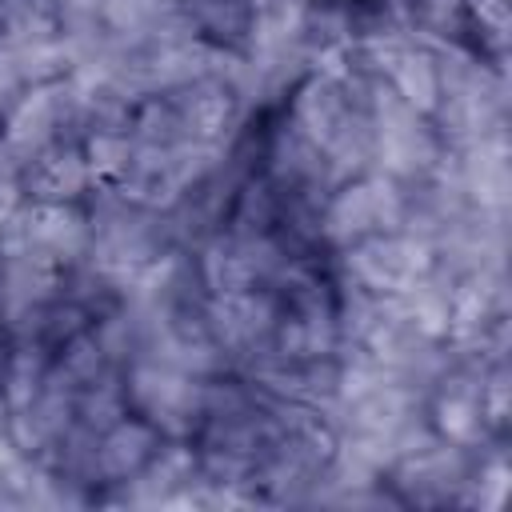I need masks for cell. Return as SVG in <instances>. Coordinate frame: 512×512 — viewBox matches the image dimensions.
Here are the masks:
<instances>
[{
	"mask_svg": "<svg viewBox=\"0 0 512 512\" xmlns=\"http://www.w3.org/2000/svg\"><path fill=\"white\" fill-rule=\"evenodd\" d=\"M148 448H152V432L144 424H116L100 448V468L108 476H128L148 456Z\"/></svg>",
	"mask_w": 512,
	"mask_h": 512,
	"instance_id": "cell-2",
	"label": "cell"
},
{
	"mask_svg": "<svg viewBox=\"0 0 512 512\" xmlns=\"http://www.w3.org/2000/svg\"><path fill=\"white\" fill-rule=\"evenodd\" d=\"M20 84H24V76H20V68H16V56L4 52V56H0V112L16 104Z\"/></svg>",
	"mask_w": 512,
	"mask_h": 512,
	"instance_id": "cell-3",
	"label": "cell"
},
{
	"mask_svg": "<svg viewBox=\"0 0 512 512\" xmlns=\"http://www.w3.org/2000/svg\"><path fill=\"white\" fill-rule=\"evenodd\" d=\"M84 180H88V168H84V160H80L76 152H48V148H44V152L28 164V184H32V192H36L40 200H52V204L76 196V192L84 188Z\"/></svg>",
	"mask_w": 512,
	"mask_h": 512,
	"instance_id": "cell-1",
	"label": "cell"
},
{
	"mask_svg": "<svg viewBox=\"0 0 512 512\" xmlns=\"http://www.w3.org/2000/svg\"><path fill=\"white\" fill-rule=\"evenodd\" d=\"M252 212H256V196L248 192V196H244V208H240V220L252 216ZM268 216H272V200H268V192H260V220H268Z\"/></svg>",
	"mask_w": 512,
	"mask_h": 512,
	"instance_id": "cell-4",
	"label": "cell"
}]
</instances>
